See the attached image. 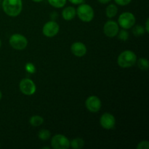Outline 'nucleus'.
Wrapping results in <instances>:
<instances>
[{"label":"nucleus","instance_id":"nucleus-1","mask_svg":"<svg viewBox=\"0 0 149 149\" xmlns=\"http://www.w3.org/2000/svg\"><path fill=\"white\" fill-rule=\"evenodd\" d=\"M3 11L10 17H17L23 10L22 0H3L1 4Z\"/></svg>","mask_w":149,"mask_h":149},{"label":"nucleus","instance_id":"nucleus-2","mask_svg":"<svg viewBox=\"0 0 149 149\" xmlns=\"http://www.w3.org/2000/svg\"><path fill=\"white\" fill-rule=\"evenodd\" d=\"M137 55L133 51L127 49L119 54L117 58V63L122 68H127L133 66L137 62Z\"/></svg>","mask_w":149,"mask_h":149},{"label":"nucleus","instance_id":"nucleus-3","mask_svg":"<svg viewBox=\"0 0 149 149\" xmlns=\"http://www.w3.org/2000/svg\"><path fill=\"white\" fill-rule=\"evenodd\" d=\"M76 10H77V15L82 22L90 23L94 18V10L90 4H84V3L79 4V7Z\"/></svg>","mask_w":149,"mask_h":149},{"label":"nucleus","instance_id":"nucleus-4","mask_svg":"<svg viewBox=\"0 0 149 149\" xmlns=\"http://www.w3.org/2000/svg\"><path fill=\"white\" fill-rule=\"evenodd\" d=\"M10 45L16 50H23L28 46V39L20 33H14L9 39Z\"/></svg>","mask_w":149,"mask_h":149},{"label":"nucleus","instance_id":"nucleus-5","mask_svg":"<svg viewBox=\"0 0 149 149\" xmlns=\"http://www.w3.org/2000/svg\"><path fill=\"white\" fill-rule=\"evenodd\" d=\"M136 18L134 14L130 12H125L122 13L118 17V24L123 29H131L135 26Z\"/></svg>","mask_w":149,"mask_h":149},{"label":"nucleus","instance_id":"nucleus-6","mask_svg":"<svg viewBox=\"0 0 149 149\" xmlns=\"http://www.w3.org/2000/svg\"><path fill=\"white\" fill-rule=\"evenodd\" d=\"M51 146L54 149H68L70 148V141L64 135L58 134L51 139Z\"/></svg>","mask_w":149,"mask_h":149},{"label":"nucleus","instance_id":"nucleus-7","mask_svg":"<svg viewBox=\"0 0 149 149\" xmlns=\"http://www.w3.org/2000/svg\"><path fill=\"white\" fill-rule=\"evenodd\" d=\"M19 89L23 95H32L36 93V86L33 80L29 78H24L19 83Z\"/></svg>","mask_w":149,"mask_h":149},{"label":"nucleus","instance_id":"nucleus-8","mask_svg":"<svg viewBox=\"0 0 149 149\" xmlns=\"http://www.w3.org/2000/svg\"><path fill=\"white\" fill-rule=\"evenodd\" d=\"M59 31V24L55 20L47 22L42 27V33L47 37H54L58 34Z\"/></svg>","mask_w":149,"mask_h":149},{"label":"nucleus","instance_id":"nucleus-9","mask_svg":"<svg viewBox=\"0 0 149 149\" xmlns=\"http://www.w3.org/2000/svg\"><path fill=\"white\" fill-rule=\"evenodd\" d=\"M85 106L89 111L92 113H97L101 109V100L97 96L90 95L86 99Z\"/></svg>","mask_w":149,"mask_h":149},{"label":"nucleus","instance_id":"nucleus-10","mask_svg":"<svg viewBox=\"0 0 149 149\" xmlns=\"http://www.w3.org/2000/svg\"><path fill=\"white\" fill-rule=\"evenodd\" d=\"M119 31V24L114 20H109L105 23L104 26H103V33L106 36L109 38H113L116 36Z\"/></svg>","mask_w":149,"mask_h":149},{"label":"nucleus","instance_id":"nucleus-11","mask_svg":"<svg viewBox=\"0 0 149 149\" xmlns=\"http://www.w3.org/2000/svg\"><path fill=\"white\" fill-rule=\"evenodd\" d=\"M100 125L105 130H111L116 125V119L113 114L106 112L100 116Z\"/></svg>","mask_w":149,"mask_h":149},{"label":"nucleus","instance_id":"nucleus-12","mask_svg":"<svg viewBox=\"0 0 149 149\" xmlns=\"http://www.w3.org/2000/svg\"><path fill=\"white\" fill-rule=\"evenodd\" d=\"M71 52L74 55L78 58L84 56L87 52L86 45L83 42H76L73 43L71 46Z\"/></svg>","mask_w":149,"mask_h":149},{"label":"nucleus","instance_id":"nucleus-13","mask_svg":"<svg viewBox=\"0 0 149 149\" xmlns=\"http://www.w3.org/2000/svg\"><path fill=\"white\" fill-rule=\"evenodd\" d=\"M77 15V10L74 7L68 6L64 8L62 11V17L65 20L69 21L73 20Z\"/></svg>","mask_w":149,"mask_h":149},{"label":"nucleus","instance_id":"nucleus-14","mask_svg":"<svg viewBox=\"0 0 149 149\" xmlns=\"http://www.w3.org/2000/svg\"><path fill=\"white\" fill-rule=\"evenodd\" d=\"M118 8L116 4H110L106 7V15L109 18H113L117 15Z\"/></svg>","mask_w":149,"mask_h":149},{"label":"nucleus","instance_id":"nucleus-15","mask_svg":"<svg viewBox=\"0 0 149 149\" xmlns=\"http://www.w3.org/2000/svg\"><path fill=\"white\" fill-rule=\"evenodd\" d=\"M84 146V141L82 138H77L70 141V147L74 149H81Z\"/></svg>","mask_w":149,"mask_h":149},{"label":"nucleus","instance_id":"nucleus-16","mask_svg":"<svg viewBox=\"0 0 149 149\" xmlns=\"http://www.w3.org/2000/svg\"><path fill=\"white\" fill-rule=\"evenodd\" d=\"M29 123H30L31 126L36 127L40 126V125H42L44 123V119L43 117L39 116V115H34V116H32L30 118Z\"/></svg>","mask_w":149,"mask_h":149},{"label":"nucleus","instance_id":"nucleus-17","mask_svg":"<svg viewBox=\"0 0 149 149\" xmlns=\"http://www.w3.org/2000/svg\"><path fill=\"white\" fill-rule=\"evenodd\" d=\"M136 63H138V68L141 70H142V71H148V70L149 63L148 59H146V58H139L138 60H137Z\"/></svg>","mask_w":149,"mask_h":149},{"label":"nucleus","instance_id":"nucleus-18","mask_svg":"<svg viewBox=\"0 0 149 149\" xmlns=\"http://www.w3.org/2000/svg\"><path fill=\"white\" fill-rule=\"evenodd\" d=\"M146 30L144 29V26H141V25H135L133 26L132 28V33L135 35V36H141L145 34Z\"/></svg>","mask_w":149,"mask_h":149},{"label":"nucleus","instance_id":"nucleus-19","mask_svg":"<svg viewBox=\"0 0 149 149\" xmlns=\"http://www.w3.org/2000/svg\"><path fill=\"white\" fill-rule=\"evenodd\" d=\"M49 4L55 8H62L66 4L67 0H47Z\"/></svg>","mask_w":149,"mask_h":149},{"label":"nucleus","instance_id":"nucleus-20","mask_svg":"<svg viewBox=\"0 0 149 149\" xmlns=\"http://www.w3.org/2000/svg\"><path fill=\"white\" fill-rule=\"evenodd\" d=\"M51 136L50 131L46 129H42L38 133V137L42 141H47Z\"/></svg>","mask_w":149,"mask_h":149},{"label":"nucleus","instance_id":"nucleus-21","mask_svg":"<svg viewBox=\"0 0 149 149\" xmlns=\"http://www.w3.org/2000/svg\"><path fill=\"white\" fill-rule=\"evenodd\" d=\"M116 36H118V39L121 41H123V42H126V41L128 40L129 39V32L126 30V29H122L121 31H119L117 35Z\"/></svg>","mask_w":149,"mask_h":149},{"label":"nucleus","instance_id":"nucleus-22","mask_svg":"<svg viewBox=\"0 0 149 149\" xmlns=\"http://www.w3.org/2000/svg\"><path fill=\"white\" fill-rule=\"evenodd\" d=\"M25 69L29 74H34L36 72V67L31 63H27L25 65Z\"/></svg>","mask_w":149,"mask_h":149},{"label":"nucleus","instance_id":"nucleus-23","mask_svg":"<svg viewBox=\"0 0 149 149\" xmlns=\"http://www.w3.org/2000/svg\"><path fill=\"white\" fill-rule=\"evenodd\" d=\"M138 149H148L149 142L148 141H142L138 144L136 147Z\"/></svg>","mask_w":149,"mask_h":149},{"label":"nucleus","instance_id":"nucleus-24","mask_svg":"<svg viewBox=\"0 0 149 149\" xmlns=\"http://www.w3.org/2000/svg\"><path fill=\"white\" fill-rule=\"evenodd\" d=\"M114 1L118 5L126 6L128 5L132 1V0H114Z\"/></svg>","mask_w":149,"mask_h":149},{"label":"nucleus","instance_id":"nucleus-25","mask_svg":"<svg viewBox=\"0 0 149 149\" xmlns=\"http://www.w3.org/2000/svg\"><path fill=\"white\" fill-rule=\"evenodd\" d=\"M68 1L71 2V4H75V5H79V4L84 3V0H68Z\"/></svg>","mask_w":149,"mask_h":149},{"label":"nucleus","instance_id":"nucleus-26","mask_svg":"<svg viewBox=\"0 0 149 149\" xmlns=\"http://www.w3.org/2000/svg\"><path fill=\"white\" fill-rule=\"evenodd\" d=\"M146 30V33H148L149 32V18H147L146 21L145 27H144Z\"/></svg>","mask_w":149,"mask_h":149},{"label":"nucleus","instance_id":"nucleus-27","mask_svg":"<svg viewBox=\"0 0 149 149\" xmlns=\"http://www.w3.org/2000/svg\"><path fill=\"white\" fill-rule=\"evenodd\" d=\"M111 1V0H97L98 2H100V4H108V3L110 2Z\"/></svg>","mask_w":149,"mask_h":149},{"label":"nucleus","instance_id":"nucleus-28","mask_svg":"<svg viewBox=\"0 0 149 149\" xmlns=\"http://www.w3.org/2000/svg\"><path fill=\"white\" fill-rule=\"evenodd\" d=\"M33 1H34V2H41V1H42L43 0H32Z\"/></svg>","mask_w":149,"mask_h":149},{"label":"nucleus","instance_id":"nucleus-29","mask_svg":"<svg viewBox=\"0 0 149 149\" xmlns=\"http://www.w3.org/2000/svg\"><path fill=\"white\" fill-rule=\"evenodd\" d=\"M1 97H2V93H1V91L0 90V100L1 99Z\"/></svg>","mask_w":149,"mask_h":149},{"label":"nucleus","instance_id":"nucleus-30","mask_svg":"<svg viewBox=\"0 0 149 149\" xmlns=\"http://www.w3.org/2000/svg\"><path fill=\"white\" fill-rule=\"evenodd\" d=\"M1 39H0V48H1Z\"/></svg>","mask_w":149,"mask_h":149},{"label":"nucleus","instance_id":"nucleus-31","mask_svg":"<svg viewBox=\"0 0 149 149\" xmlns=\"http://www.w3.org/2000/svg\"><path fill=\"white\" fill-rule=\"evenodd\" d=\"M47 148V149H49V147H43V148Z\"/></svg>","mask_w":149,"mask_h":149},{"label":"nucleus","instance_id":"nucleus-32","mask_svg":"<svg viewBox=\"0 0 149 149\" xmlns=\"http://www.w3.org/2000/svg\"><path fill=\"white\" fill-rule=\"evenodd\" d=\"M0 147H1V144H0Z\"/></svg>","mask_w":149,"mask_h":149}]
</instances>
